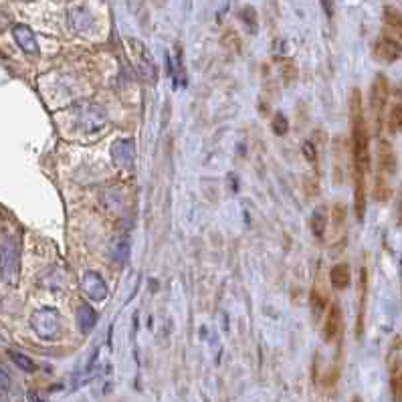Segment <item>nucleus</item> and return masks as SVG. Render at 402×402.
Listing matches in <instances>:
<instances>
[{
    "mask_svg": "<svg viewBox=\"0 0 402 402\" xmlns=\"http://www.w3.org/2000/svg\"><path fill=\"white\" fill-rule=\"evenodd\" d=\"M350 121H352V166H354V211L356 219L362 220L366 215V178L372 168L370 158V136L364 119L362 95L358 89L350 95Z\"/></svg>",
    "mask_w": 402,
    "mask_h": 402,
    "instance_id": "obj_1",
    "label": "nucleus"
},
{
    "mask_svg": "<svg viewBox=\"0 0 402 402\" xmlns=\"http://www.w3.org/2000/svg\"><path fill=\"white\" fill-rule=\"evenodd\" d=\"M397 166H399V160H397L392 144L386 142V140H380V144H378V166H376V186H374V192H376L378 200H386L390 196V192H392L390 182L397 174Z\"/></svg>",
    "mask_w": 402,
    "mask_h": 402,
    "instance_id": "obj_2",
    "label": "nucleus"
},
{
    "mask_svg": "<svg viewBox=\"0 0 402 402\" xmlns=\"http://www.w3.org/2000/svg\"><path fill=\"white\" fill-rule=\"evenodd\" d=\"M388 99H390V83H388L386 75H376L374 81H372V89H370V111H372V117H374L376 132L382 130Z\"/></svg>",
    "mask_w": 402,
    "mask_h": 402,
    "instance_id": "obj_3",
    "label": "nucleus"
},
{
    "mask_svg": "<svg viewBox=\"0 0 402 402\" xmlns=\"http://www.w3.org/2000/svg\"><path fill=\"white\" fill-rule=\"evenodd\" d=\"M126 45L130 49L132 61H134L140 77L154 85L158 81V67H156V61H154L152 53L146 49V45L138 38H126Z\"/></svg>",
    "mask_w": 402,
    "mask_h": 402,
    "instance_id": "obj_4",
    "label": "nucleus"
},
{
    "mask_svg": "<svg viewBox=\"0 0 402 402\" xmlns=\"http://www.w3.org/2000/svg\"><path fill=\"white\" fill-rule=\"evenodd\" d=\"M31 328L40 340H55L61 333V316L53 307L37 309L31 316Z\"/></svg>",
    "mask_w": 402,
    "mask_h": 402,
    "instance_id": "obj_5",
    "label": "nucleus"
},
{
    "mask_svg": "<svg viewBox=\"0 0 402 402\" xmlns=\"http://www.w3.org/2000/svg\"><path fill=\"white\" fill-rule=\"evenodd\" d=\"M0 275L8 285L19 283V245L10 237L0 243Z\"/></svg>",
    "mask_w": 402,
    "mask_h": 402,
    "instance_id": "obj_6",
    "label": "nucleus"
},
{
    "mask_svg": "<svg viewBox=\"0 0 402 402\" xmlns=\"http://www.w3.org/2000/svg\"><path fill=\"white\" fill-rule=\"evenodd\" d=\"M372 53L382 63H394V61L402 59V43H399L397 38L390 37V35H382L374 43Z\"/></svg>",
    "mask_w": 402,
    "mask_h": 402,
    "instance_id": "obj_7",
    "label": "nucleus"
},
{
    "mask_svg": "<svg viewBox=\"0 0 402 402\" xmlns=\"http://www.w3.org/2000/svg\"><path fill=\"white\" fill-rule=\"evenodd\" d=\"M81 289L91 299V301H104L108 299L110 289L108 283L104 281V277L97 271H85L81 277Z\"/></svg>",
    "mask_w": 402,
    "mask_h": 402,
    "instance_id": "obj_8",
    "label": "nucleus"
},
{
    "mask_svg": "<svg viewBox=\"0 0 402 402\" xmlns=\"http://www.w3.org/2000/svg\"><path fill=\"white\" fill-rule=\"evenodd\" d=\"M106 121H108L106 111L102 110L99 106H85L81 117H79V130H83L87 134H93V132L102 130L106 126Z\"/></svg>",
    "mask_w": 402,
    "mask_h": 402,
    "instance_id": "obj_9",
    "label": "nucleus"
},
{
    "mask_svg": "<svg viewBox=\"0 0 402 402\" xmlns=\"http://www.w3.org/2000/svg\"><path fill=\"white\" fill-rule=\"evenodd\" d=\"M113 164L121 170H130L134 166V144L132 140H115L111 146Z\"/></svg>",
    "mask_w": 402,
    "mask_h": 402,
    "instance_id": "obj_10",
    "label": "nucleus"
},
{
    "mask_svg": "<svg viewBox=\"0 0 402 402\" xmlns=\"http://www.w3.org/2000/svg\"><path fill=\"white\" fill-rule=\"evenodd\" d=\"M12 37L16 40V45L27 53V55H38V43L35 33L27 27V25H16L12 29Z\"/></svg>",
    "mask_w": 402,
    "mask_h": 402,
    "instance_id": "obj_11",
    "label": "nucleus"
},
{
    "mask_svg": "<svg viewBox=\"0 0 402 402\" xmlns=\"http://www.w3.org/2000/svg\"><path fill=\"white\" fill-rule=\"evenodd\" d=\"M340 331H342V311L335 303H331L326 314V322H324V340L333 342Z\"/></svg>",
    "mask_w": 402,
    "mask_h": 402,
    "instance_id": "obj_12",
    "label": "nucleus"
},
{
    "mask_svg": "<svg viewBox=\"0 0 402 402\" xmlns=\"http://www.w3.org/2000/svg\"><path fill=\"white\" fill-rule=\"evenodd\" d=\"M360 301H358V318H356V335L360 338L364 331V318H366V301H368V269L362 267L360 271Z\"/></svg>",
    "mask_w": 402,
    "mask_h": 402,
    "instance_id": "obj_13",
    "label": "nucleus"
},
{
    "mask_svg": "<svg viewBox=\"0 0 402 402\" xmlns=\"http://www.w3.org/2000/svg\"><path fill=\"white\" fill-rule=\"evenodd\" d=\"M77 326L83 333L93 331V328L97 326V311L89 303H81L77 307Z\"/></svg>",
    "mask_w": 402,
    "mask_h": 402,
    "instance_id": "obj_14",
    "label": "nucleus"
},
{
    "mask_svg": "<svg viewBox=\"0 0 402 402\" xmlns=\"http://www.w3.org/2000/svg\"><path fill=\"white\" fill-rule=\"evenodd\" d=\"M329 281H331V287L335 292H342L350 285V267L346 263H338L333 265V269L329 271Z\"/></svg>",
    "mask_w": 402,
    "mask_h": 402,
    "instance_id": "obj_15",
    "label": "nucleus"
},
{
    "mask_svg": "<svg viewBox=\"0 0 402 402\" xmlns=\"http://www.w3.org/2000/svg\"><path fill=\"white\" fill-rule=\"evenodd\" d=\"M384 25L390 31V37H394L399 43H402V14L399 10L386 6L384 8Z\"/></svg>",
    "mask_w": 402,
    "mask_h": 402,
    "instance_id": "obj_16",
    "label": "nucleus"
},
{
    "mask_svg": "<svg viewBox=\"0 0 402 402\" xmlns=\"http://www.w3.org/2000/svg\"><path fill=\"white\" fill-rule=\"evenodd\" d=\"M309 226L316 239H324L326 235V226H328V209L326 206H318L309 219Z\"/></svg>",
    "mask_w": 402,
    "mask_h": 402,
    "instance_id": "obj_17",
    "label": "nucleus"
},
{
    "mask_svg": "<svg viewBox=\"0 0 402 402\" xmlns=\"http://www.w3.org/2000/svg\"><path fill=\"white\" fill-rule=\"evenodd\" d=\"M386 126L392 134H402V102L390 108V113L386 115Z\"/></svg>",
    "mask_w": 402,
    "mask_h": 402,
    "instance_id": "obj_18",
    "label": "nucleus"
},
{
    "mask_svg": "<svg viewBox=\"0 0 402 402\" xmlns=\"http://www.w3.org/2000/svg\"><path fill=\"white\" fill-rule=\"evenodd\" d=\"M241 21H243V25H245V29H247L251 35H255L257 27H259V21H257V10L253 6H243V8H241Z\"/></svg>",
    "mask_w": 402,
    "mask_h": 402,
    "instance_id": "obj_19",
    "label": "nucleus"
},
{
    "mask_svg": "<svg viewBox=\"0 0 402 402\" xmlns=\"http://www.w3.org/2000/svg\"><path fill=\"white\" fill-rule=\"evenodd\" d=\"M390 388H392V394H394V401L402 402V364L392 368V374H390Z\"/></svg>",
    "mask_w": 402,
    "mask_h": 402,
    "instance_id": "obj_20",
    "label": "nucleus"
},
{
    "mask_svg": "<svg viewBox=\"0 0 402 402\" xmlns=\"http://www.w3.org/2000/svg\"><path fill=\"white\" fill-rule=\"evenodd\" d=\"M8 356L12 358V362H14V364L19 366L21 370H25V372H35V370H37L35 362H33L29 356L21 354V352H14V350H10V352H8Z\"/></svg>",
    "mask_w": 402,
    "mask_h": 402,
    "instance_id": "obj_21",
    "label": "nucleus"
},
{
    "mask_svg": "<svg viewBox=\"0 0 402 402\" xmlns=\"http://www.w3.org/2000/svg\"><path fill=\"white\" fill-rule=\"evenodd\" d=\"M128 253H130V247H128L126 241H117V243L111 245V257H113L119 265H123V263L128 261Z\"/></svg>",
    "mask_w": 402,
    "mask_h": 402,
    "instance_id": "obj_22",
    "label": "nucleus"
},
{
    "mask_svg": "<svg viewBox=\"0 0 402 402\" xmlns=\"http://www.w3.org/2000/svg\"><path fill=\"white\" fill-rule=\"evenodd\" d=\"M273 132L277 136H285L289 132V121L283 113H275L273 115Z\"/></svg>",
    "mask_w": 402,
    "mask_h": 402,
    "instance_id": "obj_23",
    "label": "nucleus"
},
{
    "mask_svg": "<svg viewBox=\"0 0 402 402\" xmlns=\"http://www.w3.org/2000/svg\"><path fill=\"white\" fill-rule=\"evenodd\" d=\"M281 71H283V81H285L287 85L295 81V77H297V69H295L293 61H289V59H285V61L281 63Z\"/></svg>",
    "mask_w": 402,
    "mask_h": 402,
    "instance_id": "obj_24",
    "label": "nucleus"
},
{
    "mask_svg": "<svg viewBox=\"0 0 402 402\" xmlns=\"http://www.w3.org/2000/svg\"><path fill=\"white\" fill-rule=\"evenodd\" d=\"M309 301H311V309H314V316H320L324 309H326V299L320 297V293L314 292L309 295Z\"/></svg>",
    "mask_w": 402,
    "mask_h": 402,
    "instance_id": "obj_25",
    "label": "nucleus"
},
{
    "mask_svg": "<svg viewBox=\"0 0 402 402\" xmlns=\"http://www.w3.org/2000/svg\"><path fill=\"white\" fill-rule=\"evenodd\" d=\"M222 43H224V45H228V47H233L235 51H239V47H241V43H239V37H237V33H235V31H230V29H228V31L224 33V38H222Z\"/></svg>",
    "mask_w": 402,
    "mask_h": 402,
    "instance_id": "obj_26",
    "label": "nucleus"
},
{
    "mask_svg": "<svg viewBox=\"0 0 402 402\" xmlns=\"http://www.w3.org/2000/svg\"><path fill=\"white\" fill-rule=\"evenodd\" d=\"M303 154H305V158H307L311 164H316V162H318V154H316V147H314V144L305 142V144H303Z\"/></svg>",
    "mask_w": 402,
    "mask_h": 402,
    "instance_id": "obj_27",
    "label": "nucleus"
},
{
    "mask_svg": "<svg viewBox=\"0 0 402 402\" xmlns=\"http://www.w3.org/2000/svg\"><path fill=\"white\" fill-rule=\"evenodd\" d=\"M10 386V378H8V374L0 368V390H4V388H8Z\"/></svg>",
    "mask_w": 402,
    "mask_h": 402,
    "instance_id": "obj_28",
    "label": "nucleus"
},
{
    "mask_svg": "<svg viewBox=\"0 0 402 402\" xmlns=\"http://www.w3.org/2000/svg\"><path fill=\"white\" fill-rule=\"evenodd\" d=\"M322 4H324V10L328 12V16L331 19V16H333V6H331V0H322Z\"/></svg>",
    "mask_w": 402,
    "mask_h": 402,
    "instance_id": "obj_29",
    "label": "nucleus"
},
{
    "mask_svg": "<svg viewBox=\"0 0 402 402\" xmlns=\"http://www.w3.org/2000/svg\"><path fill=\"white\" fill-rule=\"evenodd\" d=\"M29 401L31 402H45L40 397H38L37 392H29Z\"/></svg>",
    "mask_w": 402,
    "mask_h": 402,
    "instance_id": "obj_30",
    "label": "nucleus"
},
{
    "mask_svg": "<svg viewBox=\"0 0 402 402\" xmlns=\"http://www.w3.org/2000/svg\"><path fill=\"white\" fill-rule=\"evenodd\" d=\"M399 217H401V224H402V192H401V200H399Z\"/></svg>",
    "mask_w": 402,
    "mask_h": 402,
    "instance_id": "obj_31",
    "label": "nucleus"
},
{
    "mask_svg": "<svg viewBox=\"0 0 402 402\" xmlns=\"http://www.w3.org/2000/svg\"><path fill=\"white\" fill-rule=\"evenodd\" d=\"M0 402H8V397L4 394V390H0Z\"/></svg>",
    "mask_w": 402,
    "mask_h": 402,
    "instance_id": "obj_32",
    "label": "nucleus"
}]
</instances>
